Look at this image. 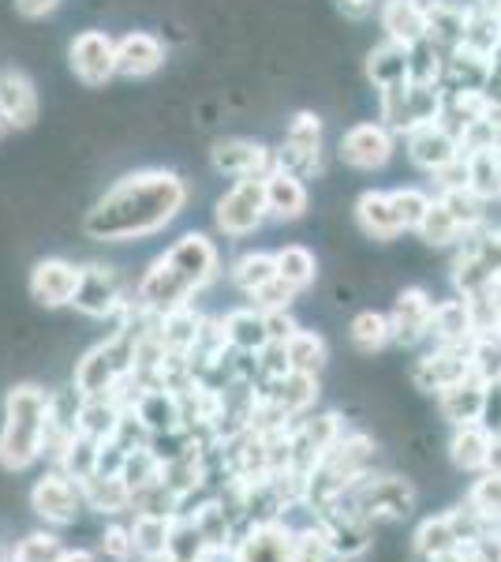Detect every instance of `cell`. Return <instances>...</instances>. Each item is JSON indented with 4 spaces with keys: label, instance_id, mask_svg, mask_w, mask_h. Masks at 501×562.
I'll list each match as a JSON object with an SVG mask.
<instances>
[{
    "label": "cell",
    "instance_id": "cell-46",
    "mask_svg": "<svg viewBox=\"0 0 501 562\" xmlns=\"http://www.w3.org/2000/svg\"><path fill=\"white\" fill-rule=\"evenodd\" d=\"M68 548L53 532H31L20 548L12 551V562H64Z\"/></svg>",
    "mask_w": 501,
    "mask_h": 562
},
{
    "label": "cell",
    "instance_id": "cell-11",
    "mask_svg": "<svg viewBox=\"0 0 501 562\" xmlns=\"http://www.w3.org/2000/svg\"><path fill=\"white\" fill-rule=\"evenodd\" d=\"M468 375H476V371H471L468 346H439L434 352H426V357H419L412 368L415 386L434 390V394H442V390H449L453 383H460V379H468Z\"/></svg>",
    "mask_w": 501,
    "mask_h": 562
},
{
    "label": "cell",
    "instance_id": "cell-24",
    "mask_svg": "<svg viewBox=\"0 0 501 562\" xmlns=\"http://www.w3.org/2000/svg\"><path fill=\"white\" fill-rule=\"evenodd\" d=\"M135 416L147 424L150 435H166V431H177L184 428V405H180V394L169 386H150L139 394L135 402Z\"/></svg>",
    "mask_w": 501,
    "mask_h": 562
},
{
    "label": "cell",
    "instance_id": "cell-28",
    "mask_svg": "<svg viewBox=\"0 0 501 562\" xmlns=\"http://www.w3.org/2000/svg\"><path fill=\"white\" fill-rule=\"evenodd\" d=\"M367 79L378 90L408 83V79H412V49L386 38V42L378 45V49L367 53Z\"/></svg>",
    "mask_w": 501,
    "mask_h": 562
},
{
    "label": "cell",
    "instance_id": "cell-18",
    "mask_svg": "<svg viewBox=\"0 0 501 562\" xmlns=\"http://www.w3.org/2000/svg\"><path fill=\"white\" fill-rule=\"evenodd\" d=\"M431 315H434L431 293L426 289H405L397 296L394 312H389V319H394V341H400V346L423 341L431 334Z\"/></svg>",
    "mask_w": 501,
    "mask_h": 562
},
{
    "label": "cell",
    "instance_id": "cell-48",
    "mask_svg": "<svg viewBox=\"0 0 501 562\" xmlns=\"http://www.w3.org/2000/svg\"><path fill=\"white\" fill-rule=\"evenodd\" d=\"M394 203H397V214H400V222H405V229H419L434 199L426 195L423 188H394Z\"/></svg>",
    "mask_w": 501,
    "mask_h": 562
},
{
    "label": "cell",
    "instance_id": "cell-53",
    "mask_svg": "<svg viewBox=\"0 0 501 562\" xmlns=\"http://www.w3.org/2000/svg\"><path fill=\"white\" fill-rule=\"evenodd\" d=\"M266 326H270V341H277V346H285V341L299 330L296 319L288 312H270L266 315Z\"/></svg>",
    "mask_w": 501,
    "mask_h": 562
},
{
    "label": "cell",
    "instance_id": "cell-8",
    "mask_svg": "<svg viewBox=\"0 0 501 562\" xmlns=\"http://www.w3.org/2000/svg\"><path fill=\"white\" fill-rule=\"evenodd\" d=\"M191 296H195V289H191L187 281L169 267L166 256H158L150 262L147 274H143V281H139V301H135V304H139L143 315H158V319H161V315L187 307Z\"/></svg>",
    "mask_w": 501,
    "mask_h": 562
},
{
    "label": "cell",
    "instance_id": "cell-49",
    "mask_svg": "<svg viewBox=\"0 0 501 562\" xmlns=\"http://www.w3.org/2000/svg\"><path fill=\"white\" fill-rule=\"evenodd\" d=\"M471 506L482 514L487 521H501V473H487L471 487Z\"/></svg>",
    "mask_w": 501,
    "mask_h": 562
},
{
    "label": "cell",
    "instance_id": "cell-44",
    "mask_svg": "<svg viewBox=\"0 0 501 562\" xmlns=\"http://www.w3.org/2000/svg\"><path fill=\"white\" fill-rule=\"evenodd\" d=\"M285 352H288V364H293V371H311V375H318L326 364V341H322V334H315V330H299L293 334V338L285 341Z\"/></svg>",
    "mask_w": 501,
    "mask_h": 562
},
{
    "label": "cell",
    "instance_id": "cell-2",
    "mask_svg": "<svg viewBox=\"0 0 501 562\" xmlns=\"http://www.w3.org/2000/svg\"><path fill=\"white\" fill-rule=\"evenodd\" d=\"M53 435V394L20 383L4 397V428H0V469L23 473L45 454Z\"/></svg>",
    "mask_w": 501,
    "mask_h": 562
},
{
    "label": "cell",
    "instance_id": "cell-20",
    "mask_svg": "<svg viewBox=\"0 0 501 562\" xmlns=\"http://www.w3.org/2000/svg\"><path fill=\"white\" fill-rule=\"evenodd\" d=\"M0 113L12 121V128H31L38 121V90L26 71L0 68Z\"/></svg>",
    "mask_w": 501,
    "mask_h": 562
},
{
    "label": "cell",
    "instance_id": "cell-17",
    "mask_svg": "<svg viewBox=\"0 0 501 562\" xmlns=\"http://www.w3.org/2000/svg\"><path fill=\"white\" fill-rule=\"evenodd\" d=\"M166 65V45L147 31H132L116 38V76L124 79H147Z\"/></svg>",
    "mask_w": 501,
    "mask_h": 562
},
{
    "label": "cell",
    "instance_id": "cell-14",
    "mask_svg": "<svg viewBox=\"0 0 501 562\" xmlns=\"http://www.w3.org/2000/svg\"><path fill=\"white\" fill-rule=\"evenodd\" d=\"M209 161L221 177L243 180V177H266L277 158H273L270 147L254 139H217L214 150H209Z\"/></svg>",
    "mask_w": 501,
    "mask_h": 562
},
{
    "label": "cell",
    "instance_id": "cell-31",
    "mask_svg": "<svg viewBox=\"0 0 501 562\" xmlns=\"http://www.w3.org/2000/svg\"><path fill=\"white\" fill-rule=\"evenodd\" d=\"M57 458H60V473L71 476L76 484H83V480H90L98 473L102 439H94V435H87V431H71L68 439L60 442Z\"/></svg>",
    "mask_w": 501,
    "mask_h": 562
},
{
    "label": "cell",
    "instance_id": "cell-19",
    "mask_svg": "<svg viewBox=\"0 0 501 562\" xmlns=\"http://www.w3.org/2000/svg\"><path fill=\"white\" fill-rule=\"evenodd\" d=\"M262 180H266V211L273 222H299L307 214L311 195H307V184L296 173L273 166Z\"/></svg>",
    "mask_w": 501,
    "mask_h": 562
},
{
    "label": "cell",
    "instance_id": "cell-55",
    "mask_svg": "<svg viewBox=\"0 0 501 562\" xmlns=\"http://www.w3.org/2000/svg\"><path fill=\"white\" fill-rule=\"evenodd\" d=\"M337 8H341L349 20H367L375 8H382V0H337Z\"/></svg>",
    "mask_w": 501,
    "mask_h": 562
},
{
    "label": "cell",
    "instance_id": "cell-22",
    "mask_svg": "<svg viewBox=\"0 0 501 562\" xmlns=\"http://www.w3.org/2000/svg\"><path fill=\"white\" fill-rule=\"evenodd\" d=\"M479 334L476 312H471V301H442L434 304L431 315V334L439 346H471V338Z\"/></svg>",
    "mask_w": 501,
    "mask_h": 562
},
{
    "label": "cell",
    "instance_id": "cell-29",
    "mask_svg": "<svg viewBox=\"0 0 501 562\" xmlns=\"http://www.w3.org/2000/svg\"><path fill=\"white\" fill-rule=\"evenodd\" d=\"M221 323H225V341L236 352H262L270 346L266 312H259V307H236Z\"/></svg>",
    "mask_w": 501,
    "mask_h": 562
},
{
    "label": "cell",
    "instance_id": "cell-45",
    "mask_svg": "<svg viewBox=\"0 0 501 562\" xmlns=\"http://www.w3.org/2000/svg\"><path fill=\"white\" fill-rule=\"evenodd\" d=\"M209 543L198 532L195 521H172V537H169V559L172 562H203L209 555Z\"/></svg>",
    "mask_w": 501,
    "mask_h": 562
},
{
    "label": "cell",
    "instance_id": "cell-4",
    "mask_svg": "<svg viewBox=\"0 0 501 562\" xmlns=\"http://www.w3.org/2000/svg\"><path fill=\"white\" fill-rule=\"evenodd\" d=\"M270 217L266 211V180L262 177H243L217 199L214 222L225 237H251L262 222Z\"/></svg>",
    "mask_w": 501,
    "mask_h": 562
},
{
    "label": "cell",
    "instance_id": "cell-9",
    "mask_svg": "<svg viewBox=\"0 0 501 562\" xmlns=\"http://www.w3.org/2000/svg\"><path fill=\"white\" fill-rule=\"evenodd\" d=\"M166 262L187 281L191 289H195V293L206 285H214L217 274H221V256H217L214 240L203 237V233H187V237H180L166 251Z\"/></svg>",
    "mask_w": 501,
    "mask_h": 562
},
{
    "label": "cell",
    "instance_id": "cell-54",
    "mask_svg": "<svg viewBox=\"0 0 501 562\" xmlns=\"http://www.w3.org/2000/svg\"><path fill=\"white\" fill-rule=\"evenodd\" d=\"M60 8V0H15V12L23 15V20H45V15H53Z\"/></svg>",
    "mask_w": 501,
    "mask_h": 562
},
{
    "label": "cell",
    "instance_id": "cell-39",
    "mask_svg": "<svg viewBox=\"0 0 501 562\" xmlns=\"http://www.w3.org/2000/svg\"><path fill=\"white\" fill-rule=\"evenodd\" d=\"M229 278L240 293L251 296L254 289H262L266 281L277 278V256H273V251H243V256L232 262Z\"/></svg>",
    "mask_w": 501,
    "mask_h": 562
},
{
    "label": "cell",
    "instance_id": "cell-37",
    "mask_svg": "<svg viewBox=\"0 0 501 562\" xmlns=\"http://www.w3.org/2000/svg\"><path fill=\"white\" fill-rule=\"evenodd\" d=\"M124 405L116 397H83V409H79V431L94 435V439H113V431L124 420Z\"/></svg>",
    "mask_w": 501,
    "mask_h": 562
},
{
    "label": "cell",
    "instance_id": "cell-26",
    "mask_svg": "<svg viewBox=\"0 0 501 562\" xmlns=\"http://www.w3.org/2000/svg\"><path fill=\"white\" fill-rule=\"evenodd\" d=\"M360 510L375 514V518H408L412 514V487H408V480L397 476L371 480L360 495Z\"/></svg>",
    "mask_w": 501,
    "mask_h": 562
},
{
    "label": "cell",
    "instance_id": "cell-59",
    "mask_svg": "<svg viewBox=\"0 0 501 562\" xmlns=\"http://www.w3.org/2000/svg\"><path fill=\"white\" fill-rule=\"evenodd\" d=\"M0 562H12V551H8L4 543H0Z\"/></svg>",
    "mask_w": 501,
    "mask_h": 562
},
{
    "label": "cell",
    "instance_id": "cell-5",
    "mask_svg": "<svg viewBox=\"0 0 501 562\" xmlns=\"http://www.w3.org/2000/svg\"><path fill=\"white\" fill-rule=\"evenodd\" d=\"M397 154V132L386 121H363L352 124L337 143V158L349 169L360 173H375V169L389 166V158Z\"/></svg>",
    "mask_w": 501,
    "mask_h": 562
},
{
    "label": "cell",
    "instance_id": "cell-12",
    "mask_svg": "<svg viewBox=\"0 0 501 562\" xmlns=\"http://www.w3.org/2000/svg\"><path fill=\"white\" fill-rule=\"evenodd\" d=\"M408 158H412L419 169H426V173H442L445 166L464 158L460 135L442 121L423 124V128L408 132Z\"/></svg>",
    "mask_w": 501,
    "mask_h": 562
},
{
    "label": "cell",
    "instance_id": "cell-34",
    "mask_svg": "<svg viewBox=\"0 0 501 562\" xmlns=\"http://www.w3.org/2000/svg\"><path fill=\"white\" fill-rule=\"evenodd\" d=\"M203 315L191 312L187 307H180V312H169L158 319V330H161V341H166L169 352H180V357H191L198 346V334H203Z\"/></svg>",
    "mask_w": 501,
    "mask_h": 562
},
{
    "label": "cell",
    "instance_id": "cell-7",
    "mask_svg": "<svg viewBox=\"0 0 501 562\" xmlns=\"http://www.w3.org/2000/svg\"><path fill=\"white\" fill-rule=\"evenodd\" d=\"M68 65L79 83L105 87L116 76V38L105 31H83L68 45Z\"/></svg>",
    "mask_w": 501,
    "mask_h": 562
},
{
    "label": "cell",
    "instance_id": "cell-15",
    "mask_svg": "<svg viewBox=\"0 0 501 562\" xmlns=\"http://www.w3.org/2000/svg\"><path fill=\"white\" fill-rule=\"evenodd\" d=\"M31 506L38 518L49 525H71L79 518V506H83V487L71 484V476L64 473H45L31 492Z\"/></svg>",
    "mask_w": 501,
    "mask_h": 562
},
{
    "label": "cell",
    "instance_id": "cell-47",
    "mask_svg": "<svg viewBox=\"0 0 501 562\" xmlns=\"http://www.w3.org/2000/svg\"><path fill=\"white\" fill-rule=\"evenodd\" d=\"M299 296V289H293L288 285L285 278H273V281H266V285L262 289H254L251 293V307H259V312H288V307H293V301Z\"/></svg>",
    "mask_w": 501,
    "mask_h": 562
},
{
    "label": "cell",
    "instance_id": "cell-6",
    "mask_svg": "<svg viewBox=\"0 0 501 562\" xmlns=\"http://www.w3.org/2000/svg\"><path fill=\"white\" fill-rule=\"evenodd\" d=\"M273 158L299 180L315 177L318 166H322V121H318V113H307V109L296 113L288 121L285 143H281V150H273Z\"/></svg>",
    "mask_w": 501,
    "mask_h": 562
},
{
    "label": "cell",
    "instance_id": "cell-10",
    "mask_svg": "<svg viewBox=\"0 0 501 562\" xmlns=\"http://www.w3.org/2000/svg\"><path fill=\"white\" fill-rule=\"evenodd\" d=\"M71 304L90 319H113V315L127 312L121 274L113 267H102V262H90V267H83V281H79V293Z\"/></svg>",
    "mask_w": 501,
    "mask_h": 562
},
{
    "label": "cell",
    "instance_id": "cell-61",
    "mask_svg": "<svg viewBox=\"0 0 501 562\" xmlns=\"http://www.w3.org/2000/svg\"><path fill=\"white\" fill-rule=\"evenodd\" d=\"M494 330H498V334H501V315H498V326H494Z\"/></svg>",
    "mask_w": 501,
    "mask_h": 562
},
{
    "label": "cell",
    "instance_id": "cell-60",
    "mask_svg": "<svg viewBox=\"0 0 501 562\" xmlns=\"http://www.w3.org/2000/svg\"><path fill=\"white\" fill-rule=\"evenodd\" d=\"M412 4H419V8H434V0H412Z\"/></svg>",
    "mask_w": 501,
    "mask_h": 562
},
{
    "label": "cell",
    "instance_id": "cell-3",
    "mask_svg": "<svg viewBox=\"0 0 501 562\" xmlns=\"http://www.w3.org/2000/svg\"><path fill=\"white\" fill-rule=\"evenodd\" d=\"M378 98H382V121L397 135H408L431 121H442L445 90L439 83H415V79H408L400 87L378 90Z\"/></svg>",
    "mask_w": 501,
    "mask_h": 562
},
{
    "label": "cell",
    "instance_id": "cell-13",
    "mask_svg": "<svg viewBox=\"0 0 501 562\" xmlns=\"http://www.w3.org/2000/svg\"><path fill=\"white\" fill-rule=\"evenodd\" d=\"M79 281H83V267H76V262H68L60 256L42 259V262H34V270H31V296L42 307H64L76 301Z\"/></svg>",
    "mask_w": 501,
    "mask_h": 562
},
{
    "label": "cell",
    "instance_id": "cell-42",
    "mask_svg": "<svg viewBox=\"0 0 501 562\" xmlns=\"http://www.w3.org/2000/svg\"><path fill=\"white\" fill-rule=\"evenodd\" d=\"M277 256V274L288 281L293 289H311L315 278H318V262L311 256V248H304V244H285L281 251H273Z\"/></svg>",
    "mask_w": 501,
    "mask_h": 562
},
{
    "label": "cell",
    "instance_id": "cell-21",
    "mask_svg": "<svg viewBox=\"0 0 501 562\" xmlns=\"http://www.w3.org/2000/svg\"><path fill=\"white\" fill-rule=\"evenodd\" d=\"M487 390L490 383L479 375H468L460 379V383H453L449 390H442L439 394V405H442V416L449 424H479L482 413H487Z\"/></svg>",
    "mask_w": 501,
    "mask_h": 562
},
{
    "label": "cell",
    "instance_id": "cell-56",
    "mask_svg": "<svg viewBox=\"0 0 501 562\" xmlns=\"http://www.w3.org/2000/svg\"><path fill=\"white\" fill-rule=\"evenodd\" d=\"M487 473H501V435H494V447H490Z\"/></svg>",
    "mask_w": 501,
    "mask_h": 562
},
{
    "label": "cell",
    "instance_id": "cell-43",
    "mask_svg": "<svg viewBox=\"0 0 501 562\" xmlns=\"http://www.w3.org/2000/svg\"><path fill=\"white\" fill-rule=\"evenodd\" d=\"M419 237H423L426 244H434V248H445V244H453V240H460L464 233V225L457 222V214L449 211V203L439 195L431 203V211H426V217H423V225H419Z\"/></svg>",
    "mask_w": 501,
    "mask_h": 562
},
{
    "label": "cell",
    "instance_id": "cell-25",
    "mask_svg": "<svg viewBox=\"0 0 501 562\" xmlns=\"http://www.w3.org/2000/svg\"><path fill=\"white\" fill-rule=\"evenodd\" d=\"M426 12H431V8H419L412 0H382L378 20L389 42H400L412 49V45L426 38Z\"/></svg>",
    "mask_w": 501,
    "mask_h": 562
},
{
    "label": "cell",
    "instance_id": "cell-30",
    "mask_svg": "<svg viewBox=\"0 0 501 562\" xmlns=\"http://www.w3.org/2000/svg\"><path fill=\"white\" fill-rule=\"evenodd\" d=\"M490 447H494V431L482 428V424H460L449 442L453 465H457L460 473H479L490 461Z\"/></svg>",
    "mask_w": 501,
    "mask_h": 562
},
{
    "label": "cell",
    "instance_id": "cell-35",
    "mask_svg": "<svg viewBox=\"0 0 501 562\" xmlns=\"http://www.w3.org/2000/svg\"><path fill=\"white\" fill-rule=\"evenodd\" d=\"M468 158V188L479 199H501V143L464 154Z\"/></svg>",
    "mask_w": 501,
    "mask_h": 562
},
{
    "label": "cell",
    "instance_id": "cell-27",
    "mask_svg": "<svg viewBox=\"0 0 501 562\" xmlns=\"http://www.w3.org/2000/svg\"><path fill=\"white\" fill-rule=\"evenodd\" d=\"M266 402L285 416L307 413L318 402V375H311V371H285L281 379H270Z\"/></svg>",
    "mask_w": 501,
    "mask_h": 562
},
{
    "label": "cell",
    "instance_id": "cell-41",
    "mask_svg": "<svg viewBox=\"0 0 501 562\" xmlns=\"http://www.w3.org/2000/svg\"><path fill=\"white\" fill-rule=\"evenodd\" d=\"M453 551H464V548H460L457 532H453V525H449L445 514H442V518H431V521L419 525V532H415V555L419 559L434 562L442 555H453Z\"/></svg>",
    "mask_w": 501,
    "mask_h": 562
},
{
    "label": "cell",
    "instance_id": "cell-38",
    "mask_svg": "<svg viewBox=\"0 0 501 562\" xmlns=\"http://www.w3.org/2000/svg\"><path fill=\"white\" fill-rule=\"evenodd\" d=\"M172 521H177V518H161V514H139L135 525H132L135 551H139L143 559H169Z\"/></svg>",
    "mask_w": 501,
    "mask_h": 562
},
{
    "label": "cell",
    "instance_id": "cell-51",
    "mask_svg": "<svg viewBox=\"0 0 501 562\" xmlns=\"http://www.w3.org/2000/svg\"><path fill=\"white\" fill-rule=\"evenodd\" d=\"M326 555H330V543H326L322 529L296 532V555H293V562H326Z\"/></svg>",
    "mask_w": 501,
    "mask_h": 562
},
{
    "label": "cell",
    "instance_id": "cell-16",
    "mask_svg": "<svg viewBox=\"0 0 501 562\" xmlns=\"http://www.w3.org/2000/svg\"><path fill=\"white\" fill-rule=\"evenodd\" d=\"M296 532L285 521H259L236 548V562H293Z\"/></svg>",
    "mask_w": 501,
    "mask_h": 562
},
{
    "label": "cell",
    "instance_id": "cell-52",
    "mask_svg": "<svg viewBox=\"0 0 501 562\" xmlns=\"http://www.w3.org/2000/svg\"><path fill=\"white\" fill-rule=\"evenodd\" d=\"M102 551L109 559L124 562L135 555V540H132V529H121V525H113V529H105L102 537Z\"/></svg>",
    "mask_w": 501,
    "mask_h": 562
},
{
    "label": "cell",
    "instance_id": "cell-33",
    "mask_svg": "<svg viewBox=\"0 0 501 562\" xmlns=\"http://www.w3.org/2000/svg\"><path fill=\"white\" fill-rule=\"evenodd\" d=\"M322 532H326V543H330V555H341V559L363 555L371 543V529L363 525L360 514H330Z\"/></svg>",
    "mask_w": 501,
    "mask_h": 562
},
{
    "label": "cell",
    "instance_id": "cell-36",
    "mask_svg": "<svg viewBox=\"0 0 501 562\" xmlns=\"http://www.w3.org/2000/svg\"><path fill=\"white\" fill-rule=\"evenodd\" d=\"M349 338H352V349L363 352V357H375L394 341V319L382 312H360L349 326Z\"/></svg>",
    "mask_w": 501,
    "mask_h": 562
},
{
    "label": "cell",
    "instance_id": "cell-1",
    "mask_svg": "<svg viewBox=\"0 0 501 562\" xmlns=\"http://www.w3.org/2000/svg\"><path fill=\"white\" fill-rule=\"evenodd\" d=\"M187 206V184L172 169H135L105 188V195L83 217L90 240L127 244L147 240L180 217Z\"/></svg>",
    "mask_w": 501,
    "mask_h": 562
},
{
    "label": "cell",
    "instance_id": "cell-40",
    "mask_svg": "<svg viewBox=\"0 0 501 562\" xmlns=\"http://www.w3.org/2000/svg\"><path fill=\"white\" fill-rule=\"evenodd\" d=\"M83 498L94 510H102V514H116V510H124V506H132V487H127V480L124 476H102V473H94L90 480H83Z\"/></svg>",
    "mask_w": 501,
    "mask_h": 562
},
{
    "label": "cell",
    "instance_id": "cell-58",
    "mask_svg": "<svg viewBox=\"0 0 501 562\" xmlns=\"http://www.w3.org/2000/svg\"><path fill=\"white\" fill-rule=\"evenodd\" d=\"M8 132H15V128H12V121H8V116H4V113H0V139H4V135H8Z\"/></svg>",
    "mask_w": 501,
    "mask_h": 562
},
{
    "label": "cell",
    "instance_id": "cell-23",
    "mask_svg": "<svg viewBox=\"0 0 501 562\" xmlns=\"http://www.w3.org/2000/svg\"><path fill=\"white\" fill-rule=\"evenodd\" d=\"M355 222H360V229L375 240H394L405 233L394 192H363L355 199Z\"/></svg>",
    "mask_w": 501,
    "mask_h": 562
},
{
    "label": "cell",
    "instance_id": "cell-57",
    "mask_svg": "<svg viewBox=\"0 0 501 562\" xmlns=\"http://www.w3.org/2000/svg\"><path fill=\"white\" fill-rule=\"evenodd\" d=\"M64 562H94V555L83 551V548H76V551H68V555H64Z\"/></svg>",
    "mask_w": 501,
    "mask_h": 562
},
{
    "label": "cell",
    "instance_id": "cell-32",
    "mask_svg": "<svg viewBox=\"0 0 501 562\" xmlns=\"http://www.w3.org/2000/svg\"><path fill=\"white\" fill-rule=\"evenodd\" d=\"M464 31H468V8L434 0V8L426 12V38L439 45L445 57L464 45Z\"/></svg>",
    "mask_w": 501,
    "mask_h": 562
},
{
    "label": "cell",
    "instance_id": "cell-50",
    "mask_svg": "<svg viewBox=\"0 0 501 562\" xmlns=\"http://www.w3.org/2000/svg\"><path fill=\"white\" fill-rule=\"evenodd\" d=\"M195 525H198V532L206 537V543L209 548H225L229 543V532H232V521H229V514H225V506H217V503H209L203 514L195 518Z\"/></svg>",
    "mask_w": 501,
    "mask_h": 562
}]
</instances>
